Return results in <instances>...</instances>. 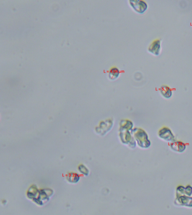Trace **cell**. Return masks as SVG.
I'll use <instances>...</instances> for the list:
<instances>
[{
  "label": "cell",
  "instance_id": "obj_5",
  "mask_svg": "<svg viewBox=\"0 0 192 215\" xmlns=\"http://www.w3.org/2000/svg\"><path fill=\"white\" fill-rule=\"evenodd\" d=\"M161 94L164 98L169 99L172 95V90L170 87L166 85H163L161 87L160 89Z\"/></svg>",
  "mask_w": 192,
  "mask_h": 215
},
{
  "label": "cell",
  "instance_id": "obj_2",
  "mask_svg": "<svg viewBox=\"0 0 192 215\" xmlns=\"http://www.w3.org/2000/svg\"><path fill=\"white\" fill-rule=\"evenodd\" d=\"M159 137L161 138L167 142H173L175 141V137L172 131L167 127H164L159 130Z\"/></svg>",
  "mask_w": 192,
  "mask_h": 215
},
{
  "label": "cell",
  "instance_id": "obj_7",
  "mask_svg": "<svg viewBox=\"0 0 192 215\" xmlns=\"http://www.w3.org/2000/svg\"><path fill=\"white\" fill-rule=\"evenodd\" d=\"M178 200L179 202H180V204L188 205V206H189L188 203V202L192 201V198H189L188 197L181 196L180 197Z\"/></svg>",
  "mask_w": 192,
  "mask_h": 215
},
{
  "label": "cell",
  "instance_id": "obj_6",
  "mask_svg": "<svg viewBox=\"0 0 192 215\" xmlns=\"http://www.w3.org/2000/svg\"><path fill=\"white\" fill-rule=\"evenodd\" d=\"M120 75V71L117 67H113L109 72L108 77L110 80H115L118 78Z\"/></svg>",
  "mask_w": 192,
  "mask_h": 215
},
{
  "label": "cell",
  "instance_id": "obj_3",
  "mask_svg": "<svg viewBox=\"0 0 192 215\" xmlns=\"http://www.w3.org/2000/svg\"><path fill=\"white\" fill-rule=\"evenodd\" d=\"M160 49L161 41L159 40H156L153 42L148 49L150 53L155 56L159 55Z\"/></svg>",
  "mask_w": 192,
  "mask_h": 215
},
{
  "label": "cell",
  "instance_id": "obj_1",
  "mask_svg": "<svg viewBox=\"0 0 192 215\" xmlns=\"http://www.w3.org/2000/svg\"><path fill=\"white\" fill-rule=\"evenodd\" d=\"M129 4L136 12L140 14L144 13L148 8L147 3L142 0H130Z\"/></svg>",
  "mask_w": 192,
  "mask_h": 215
},
{
  "label": "cell",
  "instance_id": "obj_4",
  "mask_svg": "<svg viewBox=\"0 0 192 215\" xmlns=\"http://www.w3.org/2000/svg\"><path fill=\"white\" fill-rule=\"evenodd\" d=\"M171 148L175 151L182 152L186 148V145L183 142L180 141L172 142L170 145Z\"/></svg>",
  "mask_w": 192,
  "mask_h": 215
}]
</instances>
